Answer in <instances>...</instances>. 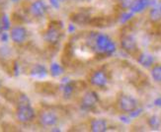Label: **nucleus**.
I'll use <instances>...</instances> for the list:
<instances>
[{
  "instance_id": "f257e3e1",
  "label": "nucleus",
  "mask_w": 161,
  "mask_h": 132,
  "mask_svg": "<svg viewBox=\"0 0 161 132\" xmlns=\"http://www.w3.org/2000/svg\"><path fill=\"white\" fill-rule=\"evenodd\" d=\"M119 108L121 110H123L124 113H131L135 109L137 108V101L132 98L131 96L129 95H124L119 99Z\"/></svg>"
},
{
  "instance_id": "f03ea898",
  "label": "nucleus",
  "mask_w": 161,
  "mask_h": 132,
  "mask_svg": "<svg viewBox=\"0 0 161 132\" xmlns=\"http://www.w3.org/2000/svg\"><path fill=\"white\" fill-rule=\"evenodd\" d=\"M16 117L20 122H29L35 117V110L31 106H20L17 108Z\"/></svg>"
},
{
  "instance_id": "7ed1b4c3",
  "label": "nucleus",
  "mask_w": 161,
  "mask_h": 132,
  "mask_svg": "<svg viewBox=\"0 0 161 132\" xmlns=\"http://www.w3.org/2000/svg\"><path fill=\"white\" fill-rule=\"evenodd\" d=\"M98 102H99V97L97 93L94 91H88L83 95L81 106L84 109H91L96 107Z\"/></svg>"
},
{
  "instance_id": "20e7f679",
  "label": "nucleus",
  "mask_w": 161,
  "mask_h": 132,
  "mask_svg": "<svg viewBox=\"0 0 161 132\" xmlns=\"http://www.w3.org/2000/svg\"><path fill=\"white\" fill-rule=\"evenodd\" d=\"M27 30L24 27L17 26L11 29L10 39L15 44H23L27 39Z\"/></svg>"
},
{
  "instance_id": "39448f33",
  "label": "nucleus",
  "mask_w": 161,
  "mask_h": 132,
  "mask_svg": "<svg viewBox=\"0 0 161 132\" xmlns=\"http://www.w3.org/2000/svg\"><path fill=\"white\" fill-rule=\"evenodd\" d=\"M90 83L95 87H105L107 85L108 83V79H107V76L103 71H96L92 74L90 78Z\"/></svg>"
},
{
  "instance_id": "423d86ee",
  "label": "nucleus",
  "mask_w": 161,
  "mask_h": 132,
  "mask_svg": "<svg viewBox=\"0 0 161 132\" xmlns=\"http://www.w3.org/2000/svg\"><path fill=\"white\" fill-rule=\"evenodd\" d=\"M58 119L57 114L53 112H45L40 116V122L43 124L44 126H47V127L54 126L55 124L58 123Z\"/></svg>"
},
{
  "instance_id": "0eeeda50",
  "label": "nucleus",
  "mask_w": 161,
  "mask_h": 132,
  "mask_svg": "<svg viewBox=\"0 0 161 132\" xmlns=\"http://www.w3.org/2000/svg\"><path fill=\"white\" fill-rule=\"evenodd\" d=\"M31 13L35 17H43L47 12V6L42 0H36L31 4Z\"/></svg>"
},
{
  "instance_id": "6e6552de",
  "label": "nucleus",
  "mask_w": 161,
  "mask_h": 132,
  "mask_svg": "<svg viewBox=\"0 0 161 132\" xmlns=\"http://www.w3.org/2000/svg\"><path fill=\"white\" fill-rule=\"evenodd\" d=\"M121 45L125 51L128 52H135L137 50V45L136 40L130 36H125L121 40Z\"/></svg>"
},
{
  "instance_id": "1a4fd4ad",
  "label": "nucleus",
  "mask_w": 161,
  "mask_h": 132,
  "mask_svg": "<svg viewBox=\"0 0 161 132\" xmlns=\"http://www.w3.org/2000/svg\"><path fill=\"white\" fill-rule=\"evenodd\" d=\"M111 41L112 40L109 39L108 36H106V34H97L95 38V46L99 51L105 53V50H106L107 46L109 45Z\"/></svg>"
},
{
  "instance_id": "9d476101",
  "label": "nucleus",
  "mask_w": 161,
  "mask_h": 132,
  "mask_svg": "<svg viewBox=\"0 0 161 132\" xmlns=\"http://www.w3.org/2000/svg\"><path fill=\"white\" fill-rule=\"evenodd\" d=\"M60 38V33L58 29L55 28H50L45 34V40L50 44H55L59 40Z\"/></svg>"
},
{
  "instance_id": "9b49d317",
  "label": "nucleus",
  "mask_w": 161,
  "mask_h": 132,
  "mask_svg": "<svg viewBox=\"0 0 161 132\" xmlns=\"http://www.w3.org/2000/svg\"><path fill=\"white\" fill-rule=\"evenodd\" d=\"M47 75V68L42 64H36L34 65L31 69V76L37 79H43Z\"/></svg>"
},
{
  "instance_id": "f8f14e48",
  "label": "nucleus",
  "mask_w": 161,
  "mask_h": 132,
  "mask_svg": "<svg viewBox=\"0 0 161 132\" xmlns=\"http://www.w3.org/2000/svg\"><path fill=\"white\" fill-rule=\"evenodd\" d=\"M107 122L104 119H93L91 122V130L94 132H104L107 130Z\"/></svg>"
},
{
  "instance_id": "ddd939ff",
  "label": "nucleus",
  "mask_w": 161,
  "mask_h": 132,
  "mask_svg": "<svg viewBox=\"0 0 161 132\" xmlns=\"http://www.w3.org/2000/svg\"><path fill=\"white\" fill-rule=\"evenodd\" d=\"M153 62H154V58L149 53H142L138 57V63L145 68L152 66Z\"/></svg>"
},
{
  "instance_id": "4468645a",
  "label": "nucleus",
  "mask_w": 161,
  "mask_h": 132,
  "mask_svg": "<svg viewBox=\"0 0 161 132\" xmlns=\"http://www.w3.org/2000/svg\"><path fill=\"white\" fill-rule=\"evenodd\" d=\"M149 1L150 0H136L130 9L132 12H141L149 4Z\"/></svg>"
},
{
  "instance_id": "2eb2a0df",
  "label": "nucleus",
  "mask_w": 161,
  "mask_h": 132,
  "mask_svg": "<svg viewBox=\"0 0 161 132\" xmlns=\"http://www.w3.org/2000/svg\"><path fill=\"white\" fill-rule=\"evenodd\" d=\"M151 77L157 83H161V64L158 65H154L151 68Z\"/></svg>"
},
{
  "instance_id": "dca6fc26",
  "label": "nucleus",
  "mask_w": 161,
  "mask_h": 132,
  "mask_svg": "<svg viewBox=\"0 0 161 132\" xmlns=\"http://www.w3.org/2000/svg\"><path fill=\"white\" fill-rule=\"evenodd\" d=\"M62 72H64V69H62V67L58 63H55V62L52 63V65H51L52 76H53V77H58V76H60L62 74Z\"/></svg>"
},
{
  "instance_id": "f3484780",
  "label": "nucleus",
  "mask_w": 161,
  "mask_h": 132,
  "mask_svg": "<svg viewBox=\"0 0 161 132\" xmlns=\"http://www.w3.org/2000/svg\"><path fill=\"white\" fill-rule=\"evenodd\" d=\"M148 123L153 129H158V127L160 126V124H161V120H160V119L158 116L153 115L148 119Z\"/></svg>"
},
{
  "instance_id": "a211bd4d",
  "label": "nucleus",
  "mask_w": 161,
  "mask_h": 132,
  "mask_svg": "<svg viewBox=\"0 0 161 132\" xmlns=\"http://www.w3.org/2000/svg\"><path fill=\"white\" fill-rule=\"evenodd\" d=\"M20 106H30V100L26 95H21L18 97V107Z\"/></svg>"
},
{
  "instance_id": "6ab92c4d",
  "label": "nucleus",
  "mask_w": 161,
  "mask_h": 132,
  "mask_svg": "<svg viewBox=\"0 0 161 132\" xmlns=\"http://www.w3.org/2000/svg\"><path fill=\"white\" fill-rule=\"evenodd\" d=\"M136 0H120V4L124 9H130Z\"/></svg>"
},
{
  "instance_id": "aec40b11",
  "label": "nucleus",
  "mask_w": 161,
  "mask_h": 132,
  "mask_svg": "<svg viewBox=\"0 0 161 132\" xmlns=\"http://www.w3.org/2000/svg\"><path fill=\"white\" fill-rule=\"evenodd\" d=\"M149 16H150V18H151L152 21H158L161 18V12H160V10H158L156 8H153L150 11Z\"/></svg>"
},
{
  "instance_id": "412c9836",
  "label": "nucleus",
  "mask_w": 161,
  "mask_h": 132,
  "mask_svg": "<svg viewBox=\"0 0 161 132\" xmlns=\"http://www.w3.org/2000/svg\"><path fill=\"white\" fill-rule=\"evenodd\" d=\"M0 23H1V25H2L3 31H7L10 28V21H9V18L6 15L2 16L1 20H0Z\"/></svg>"
},
{
  "instance_id": "4be33fe9",
  "label": "nucleus",
  "mask_w": 161,
  "mask_h": 132,
  "mask_svg": "<svg viewBox=\"0 0 161 132\" xmlns=\"http://www.w3.org/2000/svg\"><path fill=\"white\" fill-rule=\"evenodd\" d=\"M73 86H72V84L71 83H69V82H67L66 84L64 86V96H66V97H69L71 94H72V92H73Z\"/></svg>"
},
{
  "instance_id": "5701e85b",
  "label": "nucleus",
  "mask_w": 161,
  "mask_h": 132,
  "mask_svg": "<svg viewBox=\"0 0 161 132\" xmlns=\"http://www.w3.org/2000/svg\"><path fill=\"white\" fill-rule=\"evenodd\" d=\"M50 2L52 4L53 7H54L55 9H58L59 6H60V2L58 1V0H50Z\"/></svg>"
},
{
  "instance_id": "b1692460",
  "label": "nucleus",
  "mask_w": 161,
  "mask_h": 132,
  "mask_svg": "<svg viewBox=\"0 0 161 132\" xmlns=\"http://www.w3.org/2000/svg\"><path fill=\"white\" fill-rule=\"evenodd\" d=\"M9 37L10 36H8V34L3 33V34H1V40L2 41H7V40H8V39H9Z\"/></svg>"
},
{
  "instance_id": "393cba45",
  "label": "nucleus",
  "mask_w": 161,
  "mask_h": 132,
  "mask_svg": "<svg viewBox=\"0 0 161 132\" xmlns=\"http://www.w3.org/2000/svg\"><path fill=\"white\" fill-rule=\"evenodd\" d=\"M2 31H3V28H2V25H1V23H0V34L2 33Z\"/></svg>"
},
{
  "instance_id": "a878e982",
  "label": "nucleus",
  "mask_w": 161,
  "mask_h": 132,
  "mask_svg": "<svg viewBox=\"0 0 161 132\" xmlns=\"http://www.w3.org/2000/svg\"><path fill=\"white\" fill-rule=\"evenodd\" d=\"M58 1H59L60 3H62V2H64V1H65V0H58Z\"/></svg>"
},
{
  "instance_id": "bb28decb",
  "label": "nucleus",
  "mask_w": 161,
  "mask_h": 132,
  "mask_svg": "<svg viewBox=\"0 0 161 132\" xmlns=\"http://www.w3.org/2000/svg\"><path fill=\"white\" fill-rule=\"evenodd\" d=\"M3 1H5V0H0V3H2Z\"/></svg>"
},
{
  "instance_id": "cd10ccee",
  "label": "nucleus",
  "mask_w": 161,
  "mask_h": 132,
  "mask_svg": "<svg viewBox=\"0 0 161 132\" xmlns=\"http://www.w3.org/2000/svg\"><path fill=\"white\" fill-rule=\"evenodd\" d=\"M12 1H17V0H12Z\"/></svg>"
},
{
  "instance_id": "c85d7f7f",
  "label": "nucleus",
  "mask_w": 161,
  "mask_h": 132,
  "mask_svg": "<svg viewBox=\"0 0 161 132\" xmlns=\"http://www.w3.org/2000/svg\"><path fill=\"white\" fill-rule=\"evenodd\" d=\"M160 12H161V6H160Z\"/></svg>"
}]
</instances>
